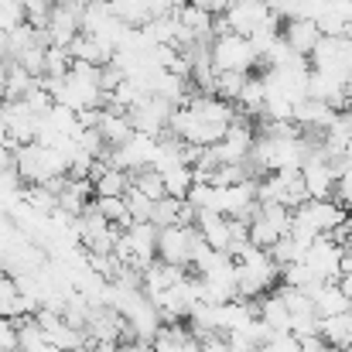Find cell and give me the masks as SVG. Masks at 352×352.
<instances>
[{
  "instance_id": "cell-1",
  "label": "cell",
  "mask_w": 352,
  "mask_h": 352,
  "mask_svg": "<svg viewBox=\"0 0 352 352\" xmlns=\"http://www.w3.org/2000/svg\"><path fill=\"white\" fill-rule=\"evenodd\" d=\"M233 263H236V298H243V301H256V298L270 294V287L280 280V267L270 260L267 250L250 246Z\"/></svg>"
},
{
  "instance_id": "cell-2",
  "label": "cell",
  "mask_w": 352,
  "mask_h": 352,
  "mask_svg": "<svg viewBox=\"0 0 352 352\" xmlns=\"http://www.w3.org/2000/svg\"><path fill=\"white\" fill-rule=\"evenodd\" d=\"M14 171L24 185H48L52 178H65L69 171V157L58 147H45V144H24L14 154Z\"/></svg>"
},
{
  "instance_id": "cell-3",
  "label": "cell",
  "mask_w": 352,
  "mask_h": 352,
  "mask_svg": "<svg viewBox=\"0 0 352 352\" xmlns=\"http://www.w3.org/2000/svg\"><path fill=\"white\" fill-rule=\"evenodd\" d=\"M209 62L216 72H243L246 76L256 65V52L246 38L230 31V34H216L209 41Z\"/></svg>"
},
{
  "instance_id": "cell-4",
  "label": "cell",
  "mask_w": 352,
  "mask_h": 352,
  "mask_svg": "<svg viewBox=\"0 0 352 352\" xmlns=\"http://www.w3.org/2000/svg\"><path fill=\"white\" fill-rule=\"evenodd\" d=\"M291 230V212L284 206H256V212L246 223L250 233V246L256 250H270L277 239H284Z\"/></svg>"
},
{
  "instance_id": "cell-5",
  "label": "cell",
  "mask_w": 352,
  "mask_h": 352,
  "mask_svg": "<svg viewBox=\"0 0 352 352\" xmlns=\"http://www.w3.org/2000/svg\"><path fill=\"white\" fill-rule=\"evenodd\" d=\"M175 113L171 103H164L161 96H140L130 110H126V120L133 126V133H144V137H161L168 130V120Z\"/></svg>"
},
{
  "instance_id": "cell-6",
  "label": "cell",
  "mask_w": 352,
  "mask_h": 352,
  "mask_svg": "<svg viewBox=\"0 0 352 352\" xmlns=\"http://www.w3.org/2000/svg\"><path fill=\"white\" fill-rule=\"evenodd\" d=\"M195 239H199L195 226H168V230H157V260L168 263V267L188 270Z\"/></svg>"
},
{
  "instance_id": "cell-7",
  "label": "cell",
  "mask_w": 352,
  "mask_h": 352,
  "mask_svg": "<svg viewBox=\"0 0 352 352\" xmlns=\"http://www.w3.org/2000/svg\"><path fill=\"white\" fill-rule=\"evenodd\" d=\"M336 175H339V164L329 161V157L322 154V147L311 151L308 161L301 164V182H305L308 199H332V192H336Z\"/></svg>"
},
{
  "instance_id": "cell-8",
  "label": "cell",
  "mask_w": 352,
  "mask_h": 352,
  "mask_svg": "<svg viewBox=\"0 0 352 352\" xmlns=\"http://www.w3.org/2000/svg\"><path fill=\"white\" fill-rule=\"evenodd\" d=\"M318 280H339L342 277V250L329 239V236H318L308 250H305V260H301Z\"/></svg>"
},
{
  "instance_id": "cell-9",
  "label": "cell",
  "mask_w": 352,
  "mask_h": 352,
  "mask_svg": "<svg viewBox=\"0 0 352 352\" xmlns=\"http://www.w3.org/2000/svg\"><path fill=\"white\" fill-rule=\"evenodd\" d=\"M223 21H226V28L239 34V38H250L263 21H270V10H267V3L263 0H233L230 3V10L223 14Z\"/></svg>"
},
{
  "instance_id": "cell-10",
  "label": "cell",
  "mask_w": 352,
  "mask_h": 352,
  "mask_svg": "<svg viewBox=\"0 0 352 352\" xmlns=\"http://www.w3.org/2000/svg\"><path fill=\"white\" fill-rule=\"evenodd\" d=\"M280 38H284V45H287L294 55L308 58V55L318 48V41H322L325 34L318 31V24H315V21H308V17H294V21H284Z\"/></svg>"
},
{
  "instance_id": "cell-11",
  "label": "cell",
  "mask_w": 352,
  "mask_h": 352,
  "mask_svg": "<svg viewBox=\"0 0 352 352\" xmlns=\"http://www.w3.org/2000/svg\"><path fill=\"white\" fill-rule=\"evenodd\" d=\"M89 185H93V199H123L126 188H130V175L113 168V164L96 161L93 171H89Z\"/></svg>"
},
{
  "instance_id": "cell-12",
  "label": "cell",
  "mask_w": 352,
  "mask_h": 352,
  "mask_svg": "<svg viewBox=\"0 0 352 352\" xmlns=\"http://www.w3.org/2000/svg\"><path fill=\"white\" fill-rule=\"evenodd\" d=\"M332 120H336V110H332L329 103H322V100H301V103L294 107L291 123H294V126H301L305 133L322 137V130H325Z\"/></svg>"
},
{
  "instance_id": "cell-13",
  "label": "cell",
  "mask_w": 352,
  "mask_h": 352,
  "mask_svg": "<svg viewBox=\"0 0 352 352\" xmlns=\"http://www.w3.org/2000/svg\"><path fill=\"white\" fill-rule=\"evenodd\" d=\"M311 308H315L318 318H332V315L349 311L352 305H349V298L342 294L339 280H325V284H318V287L311 291Z\"/></svg>"
},
{
  "instance_id": "cell-14",
  "label": "cell",
  "mask_w": 352,
  "mask_h": 352,
  "mask_svg": "<svg viewBox=\"0 0 352 352\" xmlns=\"http://www.w3.org/2000/svg\"><path fill=\"white\" fill-rule=\"evenodd\" d=\"M256 318H260V322H263L274 336L291 332V311H287V305H284V298H280L277 291L263 294V301L256 305Z\"/></svg>"
},
{
  "instance_id": "cell-15",
  "label": "cell",
  "mask_w": 352,
  "mask_h": 352,
  "mask_svg": "<svg viewBox=\"0 0 352 352\" xmlns=\"http://www.w3.org/2000/svg\"><path fill=\"white\" fill-rule=\"evenodd\" d=\"M96 130H100V137H103V144L113 151L120 144H126L130 137H133V126H130V120L126 113H120V110H103L100 113V123H96Z\"/></svg>"
},
{
  "instance_id": "cell-16",
  "label": "cell",
  "mask_w": 352,
  "mask_h": 352,
  "mask_svg": "<svg viewBox=\"0 0 352 352\" xmlns=\"http://www.w3.org/2000/svg\"><path fill=\"white\" fill-rule=\"evenodd\" d=\"M318 336L332 346V349H346L352 346V308L332 318H318Z\"/></svg>"
},
{
  "instance_id": "cell-17",
  "label": "cell",
  "mask_w": 352,
  "mask_h": 352,
  "mask_svg": "<svg viewBox=\"0 0 352 352\" xmlns=\"http://www.w3.org/2000/svg\"><path fill=\"white\" fill-rule=\"evenodd\" d=\"M34 86H38V79H34L28 69H21L17 62H10V58H7V76H3V103L24 100V96H28Z\"/></svg>"
},
{
  "instance_id": "cell-18",
  "label": "cell",
  "mask_w": 352,
  "mask_h": 352,
  "mask_svg": "<svg viewBox=\"0 0 352 352\" xmlns=\"http://www.w3.org/2000/svg\"><path fill=\"white\" fill-rule=\"evenodd\" d=\"M157 175H161V182H164V195H168V199H178V202L188 199V192H192V185H195V171H192L188 164H175V168H164V171H157Z\"/></svg>"
},
{
  "instance_id": "cell-19",
  "label": "cell",
  "mask_w": 352,
  "mask_h": 352,
  "mask_svg": "<svg viewBox=\"0 0 352 352\" xmlns=\"http://www.w3.org/2000/svg\"><path fill=\"white\" fill-rule=\"evenodd\" d=\"M45 346L48 342H45V332L34 322V315L17 318V352H38V349H45Z\"/></svg>"
},
{
  "instance_id": "cell-20",
  "label": "cell",
  "mask_w": 352,
  "mask_h": 352,
  "mask_svg": "<svg viewBox=\"0 0 352 352\" xmlns=\"http://www.w3.org/2000/svg\"><path fill=\"white\" fill-rule=\"evenodd\" d=\"M233 107L243 110L246 117H260V113H263V82H260V79H246Z\"/></svg>"
},
{
  "instance_id": "cell-21",
  "label": "cell",
  "mask_w": 352,
  "mask_h": 352,
  "mask_svg": "<svg viewBox=\"0 0 352 352\" xmlns=\"http://www.w3.org/2000/svg\"><path fill=\"white\" fill-rule=\"evenodd\" d=\"M178 219H182V202L178 199H157L154 206H151V226L154 230H168V226H178Z\"/></svg>"
},
{
  "instance_id": "cell-22",
  "label": "cell",
  "mask_w": 352,
  "mask_h": 352,
  "mask_svg": "<svg viewBox=\"0 0 352 352\" xmlns=\"http://www.w3.org/2000/svg\"><path fill=\"white\" fill-rule=\"evenodd\" d=\"M130 188H137V192H140L144 199H151V202L164 199V182H161V175H157L154 168H144V171L130 175Z\"/></svg>"
},
{
  "instance_id": "cell-23",
  "label": "cell",
  "mask_w": 352,
  "mask_h": 352,
  "mask_svg": "<svg viewBox=\"0 0 352 352\" xmlns=\"http://www.w3.org/2000/svg\"><path fill=\"white\" fill-rule=\"evenodd\" d=\"M93 209L110 223V226H130V216H126V206H123V199H93Z\"/></svg>"
},
{
  "instance_id": "cell-24",
  "label": "cell",
  "mask_w": 352,
  "mask_h": 352,
  "mask_svg": "<svg viewBox=\"0 0 352 352\" xmlns=\"http://www.w3.org/2000/svg\"><path fill=\"white\" fill-rule=\"evenodd\" d=\"M52 3H55V0H17V7L24 10V21H28L34 31H45L48 14H52Z\"/></svg>"
},
{
  "instance_id": "cell-25",
  "label": "cell",
  "mask_w": 352,
  "mask_h": 352,
  "mask_svg": "<svg viewBox=\"0 0 352 352\" xmlns=\"http://www.w3.org/2000/svg\"><path fill=\"white\" fill-rule=\"evenodd\" d=\"M246 76L243 72H216V96L226 100V103H236L239 89H243Z\"/></svg>"
},
{
  "instance_id": "cell-26",
  "label": "cell",
  "mask_w": 352,
  "mask_h": 352,
  "mask_svg": "<svg viewBox=\"0 0 352 352\" xmlns=\"http://www.w3.org/2000/svg\"><path fill=\"white\" fill-rule=\"evenodd\" d=\"M123 206H126V216H130V223H147L151 219V199H144L137 188H126V195H123Z\"/></svg>"
},
{
  "instance_id": "cell-27",
  "label": "cell",
  "mask_w": 352,
  "mask_h": 352,
  "mask_svg": "<svg viewBox=\"0 0 352 352\" xmlns=\"http://www.w3.org/2000/svg\"><path fill=\"white\" fill-rule=\"evenodd\" d=\"M270 17L277 21H294V17H305V0H263Z\"/></svg>"
},
{
  "instance_id": "cell-28",
  "label": "cell",
  "mask_w": 352,
  "mask_h": 352,
  "mask_svg": "<svg viewBox=\"0 0 352 352\" xmlns=\"http://www.w3.org/2000/svg\"><path fill=\"white\" fill-rule=\"evenodd\" d=\"M24 103H28V110H31L34 117H45V113H48V110L55 107V100H52V93H48V89H45L41 82H38V86H34V89H31V93L24 96Z\"/></svg>"
},
{
  "instance_id": "cell-29",
  "label": "cell",
  "mask_w": 352,
  "mask_h": 352,
  "mask_svg": "<svg viewBox=\"0 0 352 352\" xmlns=\"http://www.w3.org/2000/svg\"><path fill=\"white\" fill-rule=\"evenodd\" d=\"M256 352H301V346H298V339H294L291 332H280V336L267 339Z\"/></svg>"
},
{
  "instance_id": "cell-30",
  "label": "cell",
  "mask_w": 352,
  "mask_h": 352,
  "mask_svg": "<svg viewBox=\"0 0 352 352\" xmlns=\"http://www.w3.org/2000/svg\"><path fill=\"white\" fill-rule=\"evenodd\" d=\"M17 349V322L0 315V352H14Z\"/></svg>"
},
{
  "instance_id": "cell-31",
  "label": "cell",
  "mask_w": 352,
  "mask_h": 352,
  "mask_svg": "<svg viewBox=\"0 0 352 352\" xmlns=\"http://www.w3.org/2000/svg\"><path fill=\"white\" fill-rule=\"evenodd\" d=\"M298 346H301V352H336L322 336H308V339H298Z\"/></svg>"
},
{
  "instance_id": "cell-32",
  "label": "cell",
  "mask_w": 352,
  "mask_h": 352,
  "mask_svg": "<svg viewBox=\"0 0 352 352\" xmlns=\"http://www.w3.org/2000/svg\"><path fill=\"white\" fill-rule=\"evenodd\" d=\"M192 3H195V7H202L206 14H212V17H216V14H226L233 0H192Z\"/></svg>"
},
{
  "instance_id": "cell-33",
  "label": "cell",
  "mask_w": 352,
  "mask_h": 352,
  "mask_svg": "<svg viewBox=\"0 0 352 352\" xmlns=\"http://www.w3.org/2000/svg\"><path fill=\"white\" fill-rule=\"evenodd\" d=\"M14 147L7 144V140H0V171H14Z\"/></svg>"
},
{
  "instance_id": "cell-34",
  "label": "cell",
  "mask_w": 352,
  "mask_h": 352,
  "mask_svg": "<svg viewBox=\"0 0 352 352\" xmlns=\"http://www.w3.org/2000/svg\"><path fill=\"white\" fill-rule=\"evenodd\" d=\"M339 287H342V294L349 298V305H352V270H349V274H342V277H339Z\"/></svg>"
}]
</instances>
